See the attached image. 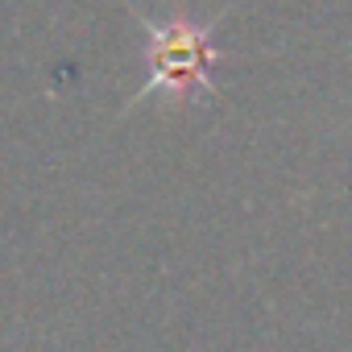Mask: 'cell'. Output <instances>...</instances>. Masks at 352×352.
<instances>
[{
  "label": "cell",
  "instance_id": "6da1fadb",
  "mask_svg": "<svg viewBox=\"0 0 352 352\" xmlns=\"http://www.w3.org/2000/svg\"><path fill=\"white\" fill-rule=\"evenodd\" d=\"M141 30H145L149 83L137 91V100L166 96L174 108H187L212 91V67L220 63L212 21H195L191 13L179 9L166 21H141Z\"/></svg>",
  "mask_w": 352,
  "mask_h": 352
}]
</instances>
